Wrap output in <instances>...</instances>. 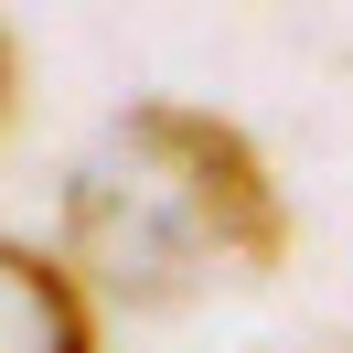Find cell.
Listing matches in <instances>:
<instances>
[{
  "instance_id": "1",
  "label": "cell",
  "mask_w": 353,
  "mask_h": 353,
  "mask_svg": "<svg viewBox=\"0 0 353 353\" xmlns=\"http://www.w3.org/2000/svg\"><path fill=\"white\" fill-rule=\"evenodd\" d=\"M65 268L118 310H172L203 279H268L289 268L279 172L236 118L139 97L65 172Z\"/></svg>"
},
{
  "instance_id": "2",
  "label": "cell",
  "mask_w": 353,
  "mask_h": 353,
  "mask_svg": "<svg viewBox=\"0 0 353 353\" xmlns=\"http://www.w3.org/2000/svg\"><path fill=\"white\" fill-rule=\"evenodd\" d=\"M0 353H97L86 279L22 236H0Z\"/></svg>"
},
{
  "instance_id": "3",
  "label": "cell",
  "mask_w": 353,
  "mask_h": 353,
  "mask_svg": "<svg viewBox=\"0 0 353 353\" xmlns=\"http://www.w3.org/2000/svg\"><path fill=\"white\" fill-rule=\"evenodd\" d=\"M11 118H22V43H11V22H0V139H11Z\"/></svg>"
}]
</instances>
